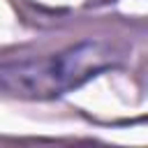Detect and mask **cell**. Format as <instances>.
<instances>
[{
    "instance_id": "obj_1",
    "label": "cell",
    "mask_w": 148,
    "mask_h": 148,
    "mask_svg": "<svg viewBox=\"0 0 148 148\" xmlns=\"http://www.w3.org/2000/svg\"><path fill=\"white\" fill-rule=\"evenodd\" d=\"M116 51L104 42H81L58 53L14 58L0 62V90L12 97L49 99L65 95L102 69L111 67Z\"/></svg>"
}]
</instances>
